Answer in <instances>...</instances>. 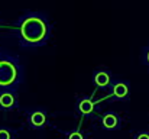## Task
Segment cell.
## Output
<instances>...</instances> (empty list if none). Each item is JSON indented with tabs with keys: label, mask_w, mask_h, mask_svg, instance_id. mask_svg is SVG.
Masks as SVG:
<instances>
[{
	"label": "cell",
	"mask_w": 149,
	"mask_h": 139,
	"mask_svg": "<svg viewBox=\"0 0 149 139\" xmlns=\"http://www.w3.org/2000/svg\"><path fill=\"white\" fill-rule=\"evenodd\" d=\"M17 75L16 67L9 61H0V86H10L15 83Z\"/></svg>",
	"instance_id": "2"
},
{
	"label": "cell",
	"mask_w": 149,
	"mask_h": 139,
	"mask_svg": "<svg viewBox=\"0 0 149 139\" xmlns=\"http://www.w3.org/2000/svg\"><path fill=\"white\" fill-rule=\"evenodd\" d=\"M138 139H149V135H146V133H142V135H139V136H138Z\"/></svg>",
	"instance_id": "11"
},
{
	"label": "cell",
	"mask_w": 149,
	"mask_h": 139,
	"mask_svg": "<svg viewBox=\"0 0 149 139\" xmlns=\"http://www.w3.org/2000/svg\"><path fill=\"white\" fill-rule=\"evenodd\" d=\"M45 120H47V117H45V115H44L42 112H33V113L31 115V123H32L35 128L44 126V125H45Z\"/></svg>",
	"instance_id": "3"
},
{
	"label": "cell",
	"mask_w": 149,
	"mask_h": 139,
	"mask_svg": "<svg viewBox=\"0 0 149 139\" xmlns=\"http://www.w3.org/2000/svg\"><path fill=\"white\" fill-rule=\"evenodd\" d=\"M113 94H114L117 98H123V97H126V96H127V86L123 84V83L116 84L114 89H113Z\"/></svg>",
	"instance_id": "6"
},
{
	"label": "cell",
	"mask_w": 149,
	"mask_h": 139,
	"mask_svg": "<svg viewBox=\"0 0 149 139\" xmlns=\"http://www.w3.org/2000/svg\"><path fill=\"white\" fill-rule=\"evenodd\" d=\"M109 75L106 74V73H103V71H100L96 74V77H94V83L99 86V87H106L107 84H109Z\"/></svg>",
	"instance_id": "7"
},
{
	"label": "cell",
	"mask_w": 149,
	"mask_h": 139,
	"mask_svg": "<svg viewBox=\"0 0 149 139\" xmlns=\"http://www.w3.org/2000/svg\"><path fill=\"white\" fill-rule=\"evenodd\" d=\"M13 104H15V97H13V94H10V93H3V94L0 96V106H1V107L9 109V107H12Z\"/></svg>",
	"instance_id": "4"
},
{
	"label": "cell",
	"mask_w": 149,
	"mask_h": 139,
	"mask_svg": "<svg viewBox=\"0 0 149 139\" xmlns=\"http://www.w3.org/2000/svg\"><path fill=\"white\" fill-rule=\"evenodd\" d=\"M0 139H10V133L6 129H1L0 131Z\"/></svg>",
	"instance_id": "9"
},
{
	"label": "cell",
	"mask_w": 149,
	"mask_h": 139,
	"mask_svg": "<svg viewBox=\"0 0 149 139\" xmlns=\"http://www.w3.org/2000/svg\"><path fill=\"white\" fill-rule=\"evenodd\" d=\"M68 139H84V138H83V135H81V133L74 132V133H71V135L68 136Z\"/></svg>",
	"instance_id": "10"
},
{
	"label": "cell",
	"mask_w": 149,
	"mask_h": 139,
	"mask_svg": "<svg viewBox=\"0 0 149 139\" xmlns=\"http://www.w3.org/2000/svg\"><path fill=\"white\" fill-rule=\"evenodd\" d=\"M103 125H104L107 129H114V128L117 126V117H116L114 115H107V116H104V119H103Z\"/></svg>",
	"instance_id": "8"
},
{
	"label": "cell",
	"mask_w": 149,
	"mask_h": 139,
	"mask_svg": "<svg viewBox=\"0 0 149 139\" xmlns=\"http://www.w3.org/2000/svg\"><path fill=\"white\" fill-rule=\"evenodd\" d=\"M148 61H149V54H148Z\"/></svg>",
	"instance_id": "12"
},
{
	"label": "cell",
	"mask_w": 149,
	"mask_h": 139,
	"mask_svg": "<svg viewBox=\"0 0 149 139\" xmlns=\"http://www.w3.org/2000/svg\"><path fill=\"white\" fill-rule=\"evenodd\" d=\"M78 107H80V112H81V113H84V115H88V113H91V112H93V109H94V104H93V101H91V100H88V98H84V100H81V101H80Z\"/></svg>",
	"instance_id": "5"
},
{
	"label": "cell",
	"mask_w": 149,
	"mask_h": 139,
	"mask_svg": "<svg viewBox=\"0 0 149 139\" xmlns=\"http://www.w3.org/2000/svg\"><path fill=\"white\" fill-rule=\"evenodd\" d=\"M20 34H22V36L26 42L36 44V42H41L45 38L47 25L42 19H39L36 16H31V17L23 20L22 28H20Z\"/></svg>",
	"instance_id": "1"
}]
</instances>
